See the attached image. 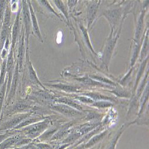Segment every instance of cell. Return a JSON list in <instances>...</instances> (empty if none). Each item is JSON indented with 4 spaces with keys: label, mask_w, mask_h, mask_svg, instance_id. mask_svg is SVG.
I'll return each instance as SVG.
<instances>
[{
    "label": "cell",
    "mask_w": 149,
    "mask_h": 149,
    "mask_svg": "<svg viewBox=\"0 0 149 149\" xmlns=\"http://www.w3.org/2000/svg\"><path fill=\"white\" fill-rule=\"evenodd\" d=\"M86 95H88L89 96H90L93 98H94L95 99H98V100H112V98H109V97H107L106 96H103V95L97 94L90 93V94H88Z\"/></svg>",
    "instance_id": "obj_17"
},
{
    "label": "cell",
    "mask_w": 149,
    "mask_h": 149,
    "mask_svg": "<svg viewBox=\"0 0 149 149\" xmlns=\"http://www.w3.org/2000/svg\"><path fill=\"white\" fill-rule=\"evenodd\" d=\"M52 86H54L55 88H58L60 90H61L63 91H66V92H74L77 91V88L74 86L65 85V84H55V85H52Z\"/></svg>",
    "instance_id": "obj_8"
},
{
    "label": "cell",
    "mask_w": 149,
    "mask_h": 149,
    "mask_svg": "<svg viewBox=\"0 0 149 149\" xmlns=\"http://www.w3.org/2000/svg\"><path fill=\"white\" fill-rule=\"evenodd\" d=\"M29 74H30V77H31V79H32L33 81H34V82H36V83H39V84L41 85V84H40L39 80L38 79V78H37V77H36V74H35V71H34V70L33 69L32 66L31 65H30V67H29Z\"/></svg>",
    "instance_id": "obj_16"
},
{
    "label": "cell",
    "mask_w": 149,
    "mask_h": 149,
    "mask_svg": "<svg viewBox=\"0 0 149 149\" xmlns=\"http://www.w3.org/2000/svg\"><path fill=\"white\" fill-rule=\"evenodd\" d=\"M5 1H0V21L2 20L3 16L4 15L5 11Z\"/></svg>",
    "instance_id": "obj_18"
},
{
    "label": "cell",
    "mask_w": 149,
    "mask_h": 149,
    "mask_svg": "<svg viewBox=\"0 0 149 149\" xmlns=\"http://www.w3.org/2000/svg\"><path fill=\"white\" fill-rule=\"evenodd\" d=\"M57 102H58L59 103H63L66 104L67 106H70L71 107H73L74 108L78 109V110H81L82 109V108L78 104H77L74 102L72 101L71 100H70V99H68L67 98L63 97V98H58V99H57Z\"/></svg>",
    "instance_id": "obj_10"
},
{
    "label": "cell",
    "mask_w": 149,
    "mask_h": 149,
    "mask_svg": "<svg viewBox=\"0 0 149 149\" xmlns=\"http://www.w3.org/2000/svg\"><path fill=\"white\" fill-rule=\"evenodd\" d=\"M27 116L28 115L24 114V115H18L13 118H11L10 120H9L8 121L6 122L3 124V125L1 126V127L0 128V130L1 131L6 130L17 125L20 122H21L23 120L25 119L27 117Z\"/></svg>",
    "instance_id": "obj_3"
},
{
    "label": "cell",
    "mask_w": 149,
    "mask_h": 149,
    "mask_svg": "<svg viewBox=\"0 0 149 149\" xmlns=\"http://www.w3.org/2000/svg\"><path fill=\"white\" fill-rule=\"evenodd\" d=\"M118 96H120V97H124V96H127V94L126 92L124 91H115L114 92Z\"/></svg>",
    "instance_id": "obj_25"
},
{
    "label": "cell",
    "mask_w": 149,
    "mask_h": 149,
    "mask_svg": "<svg viewBox=\"0 0 149 149\" xmlns=\"http://www.w3.org/2000/svg\"><path fill=\"white\" fill-rule=\"evenodd\" d=\"M38 120V118H31L28 120H24L23 122H21L19 125H18L16 127H15L16 129H18V128H22L23 127H24V126H26V125H30V124L32 123L33 122H35L36 121H37Z\"/></svg>",
    "instance_id": "obj_12"
},
{
    "label": "cell",
    "mask_w": 149,
    "mask_h": 149,
    "mask_svg": "<svg viewBox=\"0 0 149 149\" xmlns=\"http://www.w3.org/2000/svg\"><path fill=\"white\" fill-rule=\"evenodd\" d=\"M48 126V123L47 121L44 122H41L36 125H32L29 128H27L26 130L28 131L27 134L29 135L32 137L38 135L40 132H41L44 130H45Z\"/></svg>",
    "instance_id": "obj_2"
},
{
    "label": "cell",
    "mask_w": 149,
    "mask_h": 149,
    "mask_svg": "<svg viewBox=\"0 0 149 149\" xmlns=\"http://www.w3.org/2000/svg\"><path fill=\"white\" fill-rule=\"evenodd\" d=\"M18 31H19V21H18V18H17L16 21L14 24V28L13 29V44H14V42H15V41L17 38Z\"/></svg>",
    "instance_id": "obj_14"
},
{
    "label": "cell",
    "mask_w": 149,
    "mask_h": 149,
    "mask_svg": "<svg viewBox=\"0 0 149 149\" xmlns=\"http://www.w3.org/2000/svg\"><path fill=\"white\" fill-rule=\"evenodd\" d=\"M52 109L68 116H75L81 114V113H79V111L66 105H54L53 106Z\"/></svg>",
    "instance_id": "obj_1"
},
{
    "label": "cell",
    "mask_w": 149,
    "mask_h": 149,
    "mask_svg": "<svg viewBox=\"0 0 149 149\" xmlns=\"http://www.w3.org/2000/svg\"><path fill=\"white\" fill-rule=\"evenodd\" d=\"M9 134H0V144H1L3 141H4L6 139L9 137Z\"/></svg>",
    "instance_id": "obj_22"
},
{
    "label": "cell",
    "mask_w": 149,
    "mask_h": 149,
    "mask_svg": "<svg viewBox=\"0 0 149 149\" xmlns=\"http://www.w3.org/2000/svg\"><path fill=\"white\" fill-rule=\"evenodd\" d=\"M17 78H18V68L17 66L16 69V72L15 73V77H14V78H13V83H12V85L11 86L10 93L9 95H8V102H9L11 100V98L13 97L14 94L15 93L16 89V86H17Z\"/></svg>",
    "instance_id": "obj_5"
},
{
    "label": "cell",
    "mask_w": 149,
    "mask_h": 149,
    "mask_svg": "<svg viewBox=\"0 0 149 149\" xmlns=\"http://www.w3.org/2000/svg\"><path fill=\"white\" fill-rule=\"evenodd\" d=\"M13 53H12V51L10 52V53L8 55V60H7V63L6 65V69H7V72H8L9 74V81H8V85L11 82V78L12 77V70H13Z\"/></svg>",
    "instance_id": "obj_7"
},
{
    "label": "cell",
    "mask_w": 149,
    "mask_h": 149,
    "mask_svg": "<svg viewBox=\"0 0 149 149\" xmlns=\"http://www.w3.org/2000/svg\"><path fill=\"white\" fill-rule=\"evenodd\" d=\"M19 140L20 136L19 135L10 136L0 144V149H7L13 144H16Z\"/></svg>",
    "instance_id": "obj_4"
},
{
    "label": "cell",
    "mask_w": 149,
    "mask_h": 149,
    "mask_svg": "<svg viewBox=\"0 0 149 149\" xmlns=\"http://www.w3.org/2000/svg\"><path fill=\"white\" fill-rule=\"evenodd\" d=\"M6 88V87L5 86V84H4L1 87V89H0V113H1V108H2L3 103L4 99Z\"/></svg>",
    "instance_id": "obj_13"
},
{
    "label": "cell",
    "mask_w": 149,
    "mask_h": 149,
    "mask_svg": "<svg viewBox=\"0 0 149 149\" xmlns=\"http://www.w3.org/2000/svg\"><path fill=\"white\" fill-rule=\"evenodd\" d=\"M23 15H24V23H25L27 38H28V33H29V29H30V20H29V10L28 9L27 6L26 5L25 3H24V6L23 7Z\"/></svg>",
    "instance_id": "obj_6"
},
{
    "label": "cell",
    "mask_w": 149,
    "mask_h": 149,
    "mask_svg": "<svg viewBox=\"0 0 149 149\" xmlns=\"http://www.w3.org/2000/svg\"><path fill=\"white\" fill-rule=\"evenodd\" d=\"M6 69V62H4L1 70V74H0V88L2 86V85L4 84V78L6 75V72L7 70Z\"/></svg>",
    "instance_id": "obj_11"
},
{
    "label": "cell",
    "mask_w": 149,
    "mask_h": 149,
    "mask_svg": "<svg viewBox=\"0 0 149 149\" xmlns=\"http://www.w3.org/2000/svg\"><path fill=\"white\" fill-rule=\"evenodd\" d=\"M28 107L29 106L26 104L17 103L13 107L12 110L13 111H22V110H26V109L28 108Z\"/></svg>",
    "instance_id": "obj_15"
},
{
    "label": "cell",
    "mask_w": 149,
    "mask_h": 149,
    "mask_svg": "<svg viewBox=\"0 0 149 149\" xmlns=\"http://www.w3.org/2000/svg\"><path fill=\"white\" fill-rule=\"evenodd\" d=\"M111 103L107 102H97L94 104V106L99 107H109L111 106Z\"/></svg>",
    "instance_id": "obj_19"
},
{
    "label": "cell",
    "mask_w": 149,
    "mask_h": 149,
    "mask_svg": "<svg viewBox=\"0 0 149 149\" xmlns=\"http://www.w3.org/2000/svg\"><path fill=\"white\" fill-rule=\"evenodd\" d=\"M94 78L95 79H96L98 80V81H102V82H107V83H110V84H113L112 82H111V81H109L108 79H103V78H102V77H94Z\"/></svg>",
    "instance_id": "obj_24"
},
{
    "label": "cell",
    "mask_w": 149,
    "mask_h": 149,
    "mask_svg": "<svg viewBox=\"0 0 149 149\" xmlns=\"http://www.w3.org/2000/svg\"><path fill=\"white\" fill-rule=\"evenodd\" d=\"M103 135V134H102V135H98V136H96V137H95L94 139H93V140H91L90 141V143L88 144L87 147H88V146H91V145H93L95 143H96L97 141H98L99 140H100V139L102 137Z\"/></svg>",
    "instance_id": "obj_21"
},
{
    "label": "cell",
    "mask_w": 149,
    "mask_h": 149,
    "mask_svg": "<svg viewBox=\"0 0 149 149\" xmlns=\"http://www.w3.org/2000/svg\"><path fill=\"white\" fill-rule=\"evenodd\" d=\"M79 80L81 81H82L83 82H84L86 84H89V85H98V83H96L95 82L91 81L90 79L83 78V79H79Z\"/></svg>",
    "instance_id": "obj_20"
},
{
    "label": "cell",
    "mask_w": 149,
    "mask_h": 149,
    "mask_svg": "<svg viewBox=\"0 0 149 149\" xmlns=\"http://www.w3.org/2000/svg\"><path fill=\"white\" fill-rule=\"evenodd\" d=\"M79 100H81L82 102H86V103H91L93 102V100L91 99L87 98V97H79Z\"/></svg>",
    "instance_id": "obj_23"
},
{
    "label": "cell",
    "mask_w": 149,
    "mask_h": 149,
    "mask_svg": "<svg viewBox=\"0 0 149 149\" xmlns=\"http://www.w3.org/2000/svg\"><path fill=\"white\" fill-rule=\"evenodd\" d=\"M30 7V11H31V17H32V23H33V27L35 31V32L36 33V34L38 36V37L40 38V39L41 40H42V37L40 32V29L38 28V23H37V21L35 16V14L33 13V11L32 10V8L31 7V6H29Z\"/></svg>",
    "instance_id": "obj_9"
}]
</instances>
